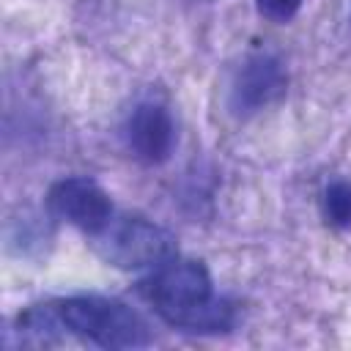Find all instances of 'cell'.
Here are the masks:
<instances>
[{
  "label": "cell",
  "instance_id": "cell-2",
  "mask_svg": "<svg viewBox=\"0 0 351 351\" xmlns=\"http://www.w3.org/2000/svg\"><path fill=\"white\" fill-rule=\"evenodd\" d=\"M49 307L63 329L99 348H143L154 340L148 321L121 299L90 293L58 299Z\"/></svg>",
  "mask_w": 351,
  "mask_h": 351
},
{
  "label": "cell",
  "instance_id": "cell-3",
  "mask_svg": "<svg viewBox=\"0 0 351 351\" xmlns=\"http://www.w3.org/2000/svg\"><path fill=\"white\" fill-rule=\"evenodd\" d=\"M90 239L96 252L118 269H156L176 255L173 236L137 214H112Z\"/></svg>",
  "mask_w": 351,
  "mask_h": 351
},
{
  "label": "cell",
  "instance_id": "cell-1",
  "mask_svg": "<svg viewBox=\"0 0 351 351\" xmlns=\"http://www.w3.org/2000/svg\"><path fill=\"white\" fill-rule=\"evenodd\" d=\"M137 291L165 324L184 332L217 335L236 321L233 304L214 293L211 274L200 261L173 255L140 280Z\"/></svg>",
  "mask_w": 351,
  "mask_h": 351
},
{
  "label": "cell",
  "instance_id": "cell-8",
  "mask_svg": "<svg viewBox=\"0 0 351 351\" xmlns=\"http://www.w3.org/2000/svg\"><path fill=\"white\" fill-rule=\"evenodd\" d=\"M255 5H258V14L271 22H291L299 14L302 0H255Z\"/></svg>",
  "mask_w": 351,
  "mask_h": 351
},
{
  "label": "cell",
  "instance_id": "cell-7",
  "mask_svg": "<svg viewBox=\"0 0 351 351\" xmlns=\"http://www.w3.org/2000/svg\"><path fill=\"white\" fill-rule=\"evenodd\" d=\"M324 219L335 228H351V181H335L321 195Z\"/></svg>",
  "mask_w": 351,
  "mask_h": 351
},
{
  "label": "cell",
  "instance_id": "cell-4",
  "mask_svg": "<svg viewBox=\"0 0 351 351\" xmlns=\"http://www.w3.org/2000/svg\"><path fill=\"white\" fill-rule=\"evenodd\" d=\"M285 90H288V71H285L282 60L269 52H255L239 66V71L230 82L228 107L233 115L250 118V115L271 107L274 101H280L285 96Z\"/></svg>",
  "mask_w": 351,
  "mask_h": 351
},
{
  "label": "cell",
  "instance_id": "cell-9",
  "mask_svg": "<svg viewBox=\"0 0 351 351\" xmlns=\"http://www.w3.org/2000/svg\"><path fill=\"white\" fill-rule=\"evenodd\" d=\"M197 3H206V0H197Z\"/></svg>",
  "mask_w": 351,
  "mask_h": 351
},
{
  "label": "cell",
  "instance_id": "cell-5",
  "mask_svg": "<svg viewBox=\"0 0 351 351\" xmlns=\"http://www.w3.org/2000/svg\"><path fill=\"white\" fill-rule=\"evenodd\" d=\"M47 203L52 214H58L60 219H66L69 225L80 228L88 236L101 230L107 219L115 214L110 195L93 178H85V176L60 178L58 184H52Z\"/></svg>",
  "mask_w": 351,
  "mask_h": 351
},
{
  "label": "cell",
  "instance_id": "cell-6",
  "mask_svg": "<svg viewBox=\"0 0 351 351\" xmlns=\"http://www.w3.org/2000/svg\"><path fill=\"white\" fill-rule=\"evenodd\" d=\"M123 140L129 154L143 165H162L176 145V123L167 107L156 101H143L132 110L123 126Z\"/></svg>",
  "mask_w": 351,
  "mask_h": 351
}]
</instances>
